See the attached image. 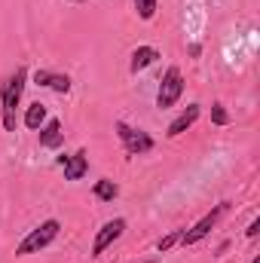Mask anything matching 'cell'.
I'll list each match as a JSON object with an SVG mask.
<instances>
[{"label":"cell","mask_w":260,"mask_h":263,"mask_svg":"<svg viewBox=\"0 0 260 263\" xmlns=\"http://www.w3.org/2000/svg\"><path fill=\"white\" fill-rule=\"evenodd\" d=\"M25 80H28V70H25V67H15V73L3 83L0 101H3V129L6 132H15V107H18V101H22Z\"/></svg>","instance_id":"6da1fadb"},{"label":"cell","mask_w":260,"mask_h":263,"mask_svg":"<svg viewBox=\"0 0 260 263\" xmlns=\"http://www.w3.org/2000/svg\"><path fill=\"white\" fill-rule=\"evenodd\" d=\"M59 233H62V223L55 220V217H49V220H43L37 230H31L25 239H22V245H18V251L15 254H37V251H43L46 245H52L55 239H59Z\"/></svg>","instance_id":"7a4b0ae2"},{"label":"cell","mask_w":260,"mask_h":263,"mask_svg":"<svg viewBox=\"0 0 260 263\" xmlns=\"http://www.w3.org/2000/svg\"><path fill=\"white\" fill-rule=\"evenodd\" d=\"M227 211H230V202H220V205H214V208H211V211H208L202 220H196L190 230H184V233H181V245H184V248H190V245H196V242H202V239H205V236H208V233L217 227V220H220Z\"/></svg>","instance_id":"3957f363"},{"label":"cell","mask_w":260,"mask_h":263,"mask_svg":"<svg viewBox=\"0 0 260 263\" xmlns=\"http://www.w3.org/2000/svg\"><path fill=\"white\" fill-rule=\"evenodd\" d=\"M181 92H184V77H181L178 67H169L165 77H162V83H159V92H156V107L159 110L175 107L178 98H181Z\"/></svg>","instance_id":"277c9868"},{"label":"cell","mask_w":260,"mask_h":263,"mask_svg":"<svg viewBox=\"0 0 260 263\" xmlns=\"http://www.w3.org/2000/svg\"><path fill=\"white\" fill-rule=\"evenodd\" d=\"M117 135H120L126 153H132V156H144V153L153 150V138H150L147 132L132 129V126H126V123H117Z\"/></svg>","instance_id":"5b68a950"},{"label":"cell","mask_w":260,"mask_h":263,"mask_svg":"<svg viewBox=\"0 0 260 263\" xmlns=\"http://www.w3.org/2000/svg\"><path fill=\"white\" fill-rule=\"evenodd\" d=\"M126 233V220L123 217H114V220H107L101 230H98V236H95V242H92V254L89 257H98V254H104L120 236Z\"/></svg>","instance_id":"8992f818"},{"label":"cell","mask_w":260,"mask_h":263,"mask_svg":"<svg viewBox=\"0 0 260 263\" xmlns=\"http://www.w3.org/2000/svg\"><path fill=\"white\" fill-rule=\"evenodd\" d=\"M59 162L65 165V181H80L89 172V156L86 150H77L73 156H59Z\"/></svg>","instance_id":"52a82bcc"},{"label":"cell","mask_w":260,"mask_h":263,"mask_svg":"<svg viewBox=\"0 0 260 263\" xmlns=\"http://www.w3.org/2000/svg\"><path fill=\"white\" fill-rule=\"evenodd\" d=\"M34 83L43 86V89H52V92H59V95H67V92H70V77H65V73L37 70V73H34Z\"/></svg>","instance_id":"ba28073f"},{"label":"cell","mask_w":260,"mask_h":263,"mask_svg":"<svg viewBox=\"0 0 260 263\" xmlns=\"http://www.w3.org/2000/svg\"><path fill=\"white\" fill-rule=\"evenodd\" d=\"M37 132H40V147H46V150H59L65 144V132H62L59 120H46Z\"/></svg>","instance_id":"9c48e42d"},{"label":"cell","mask_w":260,"mask_h":263,"mask_svg":"<svg viewBox=\"0 0 260 263\" xmlns=\"http://www.w3.org/2000/svg\"><path fill=\"white\" fill-rule=\"evenodd\" d=\"M199 114H202V110H199V104H187V110H181V117H178V120H172V126H169V132H165V135H169V138L184 135V132L190 129L196 120H199Z\"/></svg>","instance_id":"30bf717a"},{"label":"cell","mask_w":260,"mask_h":263,"mask_svg":"<svg viewBox=\"0 0 260 263\" xmlns=\"http://www.w3.org/2000/svg\"><path fill=\"white\" fill-rule=\"evenodd\" d=\"M156 59H159V52H156L153 46H138V49L132 52V73H138V70L150 67Z\"/></svg>","instance_id":"8fae6325"},{"label":"cell","mask_w":260,"mask_h":263,"mask_svg":"<svg viewBox=\"0 0 260 263\" xmlns=\"http://www.w3.org/2000/svg\"><path fill=\"white\" fill-rule=\"evenodd\" d=\"M43 123H46V107H43V104L37 101V104H31V107L25 110V126L37 132L40 126H43Z\"/></svg>","instance_id":"7c38bea8"},{"label":"cell","mask_w":260,"mask_h":263,"mask_svg":"<svg viewBox=\"0 0 260 263\" xmlns=\"http://www.w3.org/2000/svg\"><path fill=\"white\" fill-rule=\"evenodd\" d=\"M120 193V187L114 184V181H107V178H101V181H95V196L101 199V202H114Z\"/></svg>","instance_id":"4fadbf2b"},{"label":"cell","mask_w":260,"mask_h":263,"mask_svg":"<svg viewBox=\"0 0 260 263\" xmlns=\"http://www.w3.org/2000/svg\"><path fill=\"white\" fill-rule=\"evenodd\" d=\"M135 9H138V15L144 22H150L156 15V0H135Z\"/></svg>","instance_id":"5bb4252c"},{"label":"cell","mask_w":260,"mask_h":263,"mask_svg":"<svg viewBox=\"0 0 260 263\" xmlns=\"http://www.w3.org/2000/svg\"><path fill=\"white\" fill-rule=\"evenodd\" d=\"M181 233H184V230H172L169 236H162V239L156 242V251H169L172 245H178V242H181Z\"/></svg>","instance_id":"9a60e30c"},{"label":"cell","mask_w":260,"mask_h":263,"mask_svg":"<svg viewBox=\"0 0 260 263\" xmlns=\"http://www.w3.org/2000/svg\"><path fill=\"white\" fill-rule=\"evenodd\" d=\"M211 120H214V126H227V123H230V114H227L220 104H214V107H211Z\"/></svg>","instance_id":"2e32d148"},{"label":"cell","mask_w":260,"mask_h":263,"mask_svg":"<svg viewBox=\"0 0 260 263\" xmlns=\"http://www.w3.org/2000/svg\"><path fill=\"white\" fill-rule=\"evenodd\" d=\"M257 233H260V217H254V220H251V227L245 230V236H248V239H257Z\"/></svg>","instance_id":"e0dca14e"},{"label":"cell","mask_w":260,"mask_h":263,"mask_svg":"<svg viewBox=\"0 0 260 263\" xmlns=\"http://www.w3.org/2000/svg\"><path fill=\"white\" fill-rule=\"evenodd\" d=\"M251 263H260V257H254V260H251Z\"/></svg>","instance_id":"ac0fdd59"},{"label":"cell","mask_w":260,"mask_h":263,"mask_svg":"<svg viewBox=\"0 0 260 263\" xmlns=\"http://www.w3.org/2000/svg\"><path fill=\"white\" fill-rule=\"evenodd\" d=\"M73 3H80V0H73Z\"/></svg>","instance_id":"d6986e66"}]
</instances>
